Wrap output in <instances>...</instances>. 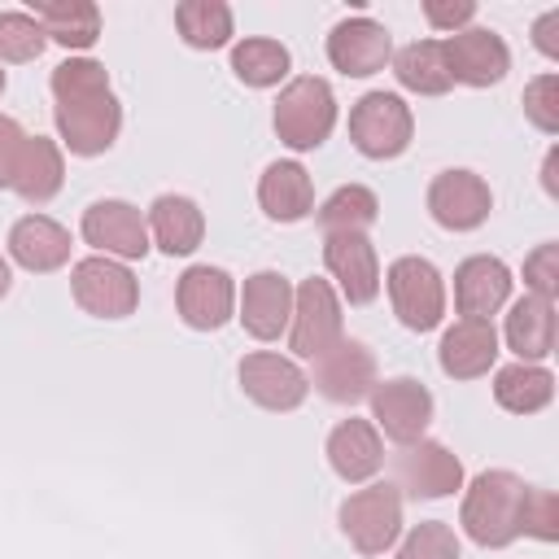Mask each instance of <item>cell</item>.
Wrapping results in <instances>:
<instances>
[{
	"label": "cell",
	"mask_w": 559,
	"mask_h": 559,
	"mask_svg": "<svg viewBox=\"0 0 559 559\" xmlns=\"http://www.w3.org/2000/svg\"><path fill=\"white\" fill-rule=\"evenodd\" d=\"M52 118L61 144L79 157L105 153L122 131V105L109 87V74L92 57H66L52 70Z\"/></svg>",
	"instance_id": "6da1fadb"
},
{
	"label": "cell",
	"mask_w": 559,
	"mask_h": 559,
	"mask_svg": "<svg viewBox=\"0 0 559 559\" xmlns=\"http://www.w3.org/2000/svg\"><path fill=\"white\" fill-rule=\"evenodd\" d=\"M524 498H528V485L515 476V472H480L467 493H463V511H459V524L463 533L485 546V550H502L520 537V520H524Z\"/></svg>",
	"instance_id": "7a4b0ae2"
},
{
	"label": "cell",
	"mask_w": 559,
	"mask_h": 559,
	"mask_svg": "<svg viewBox=\"0 0 559 559\" xmlns=\"http://www.w3.org/2000/svg\"><path fill=\"white\" fill-rule=\"evenodd\" d=\"M336 127V96L323 79L314 74H301L293 79L280 100H275V135L293 148V153H306V148H319Z\"/></svg>",
	"instance_id": "3957f363"
},
{
	"label": "cell",
	"mask_w": 559,
	"mask_h": 559,
	"mask_svg": "<svg viewBox=\"0 0 559 559\" xmlns=\"http://www.w3.org/2000/svg\"><path fill=\"white\" fill-rule=\"evenodd\" d=\"M411 131H415L411 105L402 96H393V92H367L349 109V140L371 162H389V157L406 153Z\"/></svg>",
	"instance_id": "277c9868"
},
{
	"label": "cell",
	"mask_w": 559,
	"mask_h": 559,
	"mask_svg": "<svg viewBox=\"0 0 559 559\" xmlns=\"http://www.w3.org/2000/svg\"><path fill=\"white\" fill-rule=\"evenodd\" d=\"M341 533L362 555H384L402 533V493L393 480H376L341 502Z\"/></svg>",
	"instance_id": "5b68a950"
},
{
	"label": "cell",
	"mask_w": 559,
	"mask_h": 559,
	"mask_svg": "<svg viewBox=\"0 0 559 559\" xmlns=\"http://www.w3.org/2000/svg\"><path fill=\"white\" fill-rule=\"evenodd\" d=\"M389 284V301H393V314L402 319V328L411 332H432L445 314V284H441V271L428 262V258H397L384 275Z\"/></svg>",
	"instance_id": "8992f818"
},
{
	"label": "cell",
	"mask_w": 559,
	"mask_h": 559,
	"mask_svg": "<svg viewBox=\"0 0 559 559\" xmlns=\"http://www.w3.org/2000/svg\"><path fill=\"white\" fill-rule=\"evenodd\" d=\"M393 489L406 493V498H424V502H437V498H450L454 489H463V463L450 445L441 441H411L397 450L393 459Z\"/></svg>",
	"instance_id": "52a82bcc"
},
{
	"label": "cell",
	"mask_w": 559,
	"mask_h": 559,
	"mask_svg": "<svg viewBox=\"0 0 559 559\" xmlns=\"http://www.w3.org/2000/svg\"><path fill=\"white\" fill-rule=\"evenodd\" d=\"M336 341H345L341 332V301L332 293L328 280H301L293 293V319H288V349L297 358H319L328 354Z\"/></svg>",
	"instance_id": "ba28073f"
},
{
	"label": "cell",
	"mask_w": 559,
	"mask_h": 559,
	"mask_svg": "<svg viewBox=\"0 0 559 559\" xmlns=\"http://www.w3.org/2000/svg\"><path fill=\"white\" fill-rule=\"evenodd\" d=\"M70 288H74V301L92 314V319H127L140 301V284L135 275L114 262V258H83L70 266Z\"/></svg>",
	"instance_id": "9c48e42d"
},
{
	"label": "cell",
	"mask_w": 559,
	"mask_h": 559,
	"mask_svg": "<svg viewBox=\"0 0 559 559\" xmlns=\"http://www.w3.org/2000/svg\"><path fill=\"white\" fill-rule=\"evenodd\" d=\"M83 240L92 249H100V258H114V262H135L153 249L144 214L118 197H105L83 210Z\"/></svg>",
	"instance_id": "30bf717a"
},
{
	"label": "cell",
	"mask_w": 559,
	"mask_h": 559,
	"mask_svg": "<svg viewBox=\"0 0 559 559\" xmlns=\"http://www.w3.org/2000/svg\"><path fill=\"white\" fill-rule=\"evenodd\" d=\"M367 397H371L376 428L397 445L419 441L424 428L432 424V393L411 376H397V380H384V384L376 380V389Z\"/></svg>",
	"instance_id": "8fae6325"
},
{
	"label": "cell",
	"mask_w": 559,
	"mask_h": 559,
	"mask_svg": "<svg viewBox=\"0 0 559 559\" xmlns=\"http://www.w3.org/2000/svg\"><path fill=\"white\" fill-rule=\"evenodd\" d=\"M493 210V192L476 170H441L428 183V214L445 231H476Z\"/></svg>",
	"instance_id": "7c38bea8"
},
{
	"label": "cell",
	"mask_w": 559,
	"mask_h": 559,
	"mask_svg": "<svg viewBox=\"0 0 559 559\" xmlns=\"http://www.w3.org/2000/svg\"><path fill=\"white\" fill-rule=\"evenodd\" d=\"M179 319L197 332H218L236 310V284L223 266H188L175 284Z\"/></svg>",
	"instance_id": "4fadbf2b"
},
{
	"label": "cell",
	"mask_w": 559,
	"mask_h": 559,
	"mask_svg": "<svg viewBox=\"0 0 559 559\" xmlns=\"http://www.w3.org/2000/svg\"><path fill=\"white\" fill-rule=\"evenodd\" d=\"M310 384L336 402V406H354L376 389V358L362 341H336L328 354L314 358V376Z\"/></svg>",
	"instance_id": "5bb4252c"
},
{
	"label": "cell",
	"mask_w": 559,
	"mask_h": 559,
	"mask_svg": "<svg viewBox=\"0 0 559 559\" xmlns=\"http://www.w3.org/2000/svg\"><path fill=\"white\" fill-rule=\"evenodd\" d=\"M445 70L454 83H467V87H493L507 70H511V52L502 44V35L485 31V26H467V31H454L445 44Z\"/></svg>",
	"instance_id": "9a60e30c"
},
{
	"label": "cell",
	"mask_w": 559,
	"mask_h": 559,
	"mask_svg": "<svg viewBox=\"0 0 559 559\" xmlns=\"http://www.w3.org/2000/svg\"><path fill=\"white\" fill-rule=\"evenodd\" d=\"M323 262H328V271L341 284L349 306L376 301V293H380V262H376V245L367 240V231H332L323 240Z\"/></svg>",
	"instance_id": "2e32d148"
},
{
	"label": "cell",
	"mask_w": 559,
	"mask_h": 559,
	"mask_svg": "<svg viewBox=\"0 0 559 559\" xmlns=\"http://www.w3.org/2000/svg\"><path fill=\"white\" fill-rule=\"evenodd\" d=\"M240 384L245 393L262 406V411H297L310 393V380L301 376V367L293 358H280L271 349L245 354L240 362Z\"/></svg>",
	"instance_id": "e0dca14e"
},
{
	"label": "cell",
	"mask_w": 559,
	"mask_h": 559,
	"mask_svg": "<svg viewBox=\"0 0 559 559\" xmlns=\"http://www.w3.org/2000/svg\"><path fill=\"white\" fill-rule=\"evenodd\" d=\"M389 57H393V39L376 17H345L328 35V61L349 79H367L384 70Z\"/></svg>",
	"instance_id": "ac0fdd59"
},
{
	"label": "cell",
	"mask_w": 559,
	"mask_h": 559,
	"mask_svg": "<svg viewBox=\"0 0 559 559\" xmlns=\"http://www.w3.org/2000/svg\"><path fill=\"white\" fill-rule=\"evenodd\" d=\"M511 297V271L507 262L489 258V253H476L467 262H459L454 271V306L463 319H489L507 306Z\"/></svg>",
	"instance_id": "d6986e66"
},
{
	"label": "cell",
	"mask_w": 559,
	"mask_h": 559,
	"mask_svg": "<svg viewBox=\"0 0 559 559\" xmlns=\"http://www.w3.org/2000/svg\"><path fill=\"white\" fill-rule=\"evenodd\" d=\"M293 319V284L280 271H258L240 293V323L253 341H275Z\"/></svg>",
	"instance_id": "ffe728a7"
},
{
	"label": "cell",
	"mask_w": 559,
	"mask_h": 559,
	"mask_svg": "<svg viewBox=\"0 0 559 559\" xmlns=\"http://www.w3.org/2000/svg\"><path fill=\"white\" fill-rule=\"evenodd\" d=\"M493 358H498V332L489 319H459L454 328H445V336L437 345V362L454 380L485 376L493 367Z\"/></svg>",
	"instance_id": "44dd1931"
},
{
	"label": "cell",
	"mask_w": 559,
	"mask_h": 559,
	"mask_svg": "<svg viewBox=\"0 0 559 559\" xmlns=\"http://www.w3.org/2000/svg\"><path fill=\"white\" fill-rule=\"evenodd\" d=\"M9 253L17 266L48 275L70 262V231L48 214H26L9 227Z\"/></svg>",
	"instance_id": "7402d4cb"
},
{
	"label": "cell",
	"mask_w": 559,
	"mask_h": 559,
	"mask_svg": "<svg viewBox=\"0 0 559 559\" xmlns=\"http://www.w3.org/2000/svg\"><path fill=\"white\" fill-rule=\"evenodd\" d=\"M328 463H332V472L345 485L371 480L380 472V463H384V445H380L376 424H367V419H341L328 432Z\"/></svg>",
	"instance_id": "603a6c76"
},
{
	"label": "cell",
	"mask_w": 559,
	"mask_h": 559,
	"mask_svg": "<svg viewBox=\"0 0 559 559\" xmlns=\"http://www.w3.org/2000/svg\"><path fill=\"white\" fill-rule=\"evenodd\" d=\"M148 236L157 240L162 253L170 258H188L201 236H205V214L192 197H179V192H162L153 205H148Z\"/></svg>",
	"instance_id": "cb8c5ba5"
},
{
	"label": "cell",
	"mask_w": 559,
	"mask_h": 559,
	"mask_svg": "<svg viewBox=\"0 0 559 559\" xmlns=\"http://www.w3.org/2000/svg\"><path fill=\"white\" fill-rule=\"evenodd\" d=\"M61 183H66L61 148H57L52 140H44V135H26V140H22V153H17V162H13L9 188H13L26 205H44V201H52V197L61 192Z\"/></svg>",
	"instance_id": "d4e9b609"
},
{
	"label": "cell",
	"mask_w": 559,
	"mask_h": 559,
	"mask_svg": "<svg viewBox=\"0 0 559 559\" xmlns=\"http://www.w3.org/2000/svg\"><path fill=\"white\" fill-rule=\"evenodd\" d=\"M258 205L275 223H297L314 210V188L301 162H271L258 179Z\"/></svg>",
	"instance_id": "484cf974"
},
{
	"label": "cell",
	"mask_w": 559,
	"mask_h": 559,
	"mask_svg": "<svg viewBox=\"0 0 559 559\" xmlns=\"http://www.w3.org/2000/svg\"><path fill=\"white\" fill-rule=\"evenodd\" d=\"M507 345L520 354V362H537L555 349V301L546 297H520L507 314Z\"/></svg>",
	"instance_id": "4316f807"
},
{
	"label": "cell",
	"mask_w": 559,
	"mask_h": 559,
	"mask_svg": "<svg viewBox=\"0 0 559 559\" xmlns=\"http://www.w3.org/2000/svg\"><path fill=\"white\" fill-rule=\"evenodd\" d=\"M35 22L61 48H79L83 52V48H92L100 39V9L92 0H39L35 4Z\"/></svg>",
	"instance_id": "83f0119b"
},
{
	"label": "cell",
	"mask_w": 559,
	"mask_h": 559,
	"mask_svg": "<svg viewBox=\"0 0 559 559\" xmlns=\"http://www.w3.org/2000/svg\"><path fill=\"white\" fill-rule=\"evenodd\" d=\"M493 397H498V406L511 411V415H533V411L550 406V397H555V376H550L546 367H537V362H511V367H502V371L493 376Z\"/></svg>",
	"instance_id": "f1b7e54d"
},
{
	"label": "cell",
	"mask_w": 559,
	"mask_h": 559,
	"mask_svg": "<svg viewBox=\"0 0 559 559\" xmlns=\"http://www.w3.org/2000/svg\"><path fill=\"white\" fill-rule=\"evenodd\" d=\"M393 74L406 92H419V96H441L454 87L450 70H445V52L437 39H415L406 44L397 57H393Z\"/></svg>",
	"instance_id": "f546056e"
},
{
	"label": "cell",
	"mask_w": 559,
	"mask_h": 559,
	"mask_svg": "<svg viewBox=\"0 0 559 559\" xmlns=\"http://www.w3.org/2000/svg\"><path fill=\"white\" fill-rule=\"evenodd\" d=\"M288 48L280 44V39H262V35H253V39H240L236 48H231V70H236V79L240 83H249V87H275L284 74H288Z\"/></svg>",
	"instance_id": "4dcf8cb0"
},
{
	"label": "cell",
	"mask_w": 559,
	"mask_h": 559,
	"mask_svg": "<svg viewBox=\"0 0 559 559\" xmlns=\"http://www.w3.org/2000/svg\"><path fill=\"white\" fill-rule=\"evenodd\" d=\"M380 218V201L362 183H341L323 205H319V227L332 231H367Z\"/></svg>",
	"instance_id": "1f68e13d"
},
{
	"label": "cell",
	"mask_w": 559,
	"mask_h": 559,
	"mask_svg": "<svg viewBox=\"0 0 559 559\" xmlns=\"http://www.w3.org/2000/svg\"><path fill=\"white\" fill-rule=\"evenodd\" d=\"M175 26L192 48H223L231 39V9L223 0H183L175 9Z\"/></svg>",
	"instance_id": "d6a6232c"
},
{
	"label": "cell",
	"mask_w": 559,
	"mask_h": 559,
	"mask_svg": "<svg viewBox=\"0 0 559 559\" xmlns=\"http://www.w3.org/2000/svg\"><path fill=\"white\" fill-rule=\"evenodd\" d=\"M48 35L31 13H0V61H35Z\"/></svg>",
	"instance_id": "836d02e7"
},
{
	"label": "cell",
	"mask_w": 559,
	"mask_h": 559,
	"mask_svg": "<svg viewBox=\"0 0 559 559\" xmlns=\"http://www.w3.org/2000/svg\"><path fill=\"white\" fill-rule=\"evenodd\" d=\"M397 559H459V537H454L450 524L424 520V524H415V528L406 533Z\"/></svg>",
	"instance_id": "e575fe53"
},
{
	"label": "cell",
	"mask_w": 559,
	"mask_h": 559,
	"mask_svg": "<svg viewBox=\"0 0 559 559\" xmlns=\"http://www.w3.org/2000/svg\"><path fill=\"white\" fill-rule=\"evenodd\" d=\"M524 118L546 135L559 131V74H537L524 87Z\"/></svg>",
	"instance_id": "d590c367"
},
{
	"label": "cell",
	"mask_w": 559,
	"mask_h": 559,
	"mask_svg": "<svg viewBox=\"0 0 559 559\" xmlns=\"http://www.w3.org/2000/svg\"><path fill=\"white\" fill-rule=\"evenodd\" d=\"M524 284H528L533 297H546V301L559 297V245H555V240L537 245V249L524 258Z\"/></svg>",
	"instance_id": "8d00e7d4"
},
{
	"label": "cell",
	"mask_w": 559,
	"mask_h": 559,
	"mask_svg": "<svg viewBox=\"0 0 559 559\" xmlns=\"http://www.w3.org/2000/svg\"><path fill=\"white\" fill-rule=\"evenodd\" d=\"M520 533L542 537V542H555V537H559V498H555L550 489H528Z\"/></svg>",
	"instance_id": "74e56055"
},
{
	"label": "cell",
	"mask_w": 559,
	"mask_h": 559,
	"mask_svg": "<svg viewBox=\"0 0 559 559\" xmlns=\"http://www.w3.org/2000/svg\"><path fill=\"white\" fill-rule=\"evenodd\" d=\"M424 17H428V26H437V31H467V22L476 17V4L472 0H424Z\"/></svg>",
	"instance_id": "f35d334b"
},
{
	"label": "cell",
	"mask_w": 559,
	"mask_h": 559,
	"mask_svg": "<svg viewBox=\"0 0 559 559\" xmlns=\"http://www.w3.org/2000/svg\"><path fill=\"white\" fill-rule=\"evenodd\" d=\"M22 140H26V131L0 114V188H9V179H13V162L22 153Z\"/></svg>",
	"instance_id": "ab89813d"
},
{
	"label": "cell",
	"mask_w": 559,
	"mask_h": 559,
	"mask_svg": "<svg viewBox=\"0 0 559 559\" xmlns=\"http://www.w3.org/2000/svg\"><path fill=\"white\" fill-rule=\"evenodd\" d=\"M533 44H537L542 57L559 61V9H550V13H542V17L533 22Z\"/></svg>",
	"instance_id": "60d3db41"
},
{
	"label": "cell",
	"mask_w": 559,
	"mask_h": 559,
	"mask_svg": "<svg viewBox=\"0 0 559 559\" xmlns=\"http://www.w3.org/2000/svg\"><path fill=\"white\" fill-rule=\"evenodd\" d=\"M542 188H546L550 197H559V148H550L546 162H542Z\"/></svg>",
	"instance_id": "b9f144b4"
},
{
	"label": "cell",
	"mask_w": 559,
	"mask_h": 559,
	"mask_svg": "<svg viewBox=\"0 0 559 559\" xmlns=\"http://www.w3.org/2000/svg\"><path fill=\"white\" fill-rule=\"evenodd\" d=\"M9 284H13V275H9V262H4V258H0V297H4V293H9Z\"/></svg>",
	"instance_id": "7bdbcfd3"
},
{
	"label": "cell",
	"mask_w": 559,
	"mask_h": 559,
	"mask_svg": "<svg viewBox=\"0 0 559 559\" xmlns=\"http://www.w3.org/2000/svg\"><path fill=\"white\" fill-rule=\"evenodd\" d=\"M0 92H4V70H0Z\"/></svg>",
	"instance_id": "ee69618b"
}]
</instances>
